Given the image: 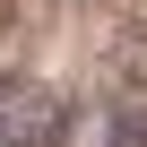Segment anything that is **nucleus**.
I'll return each instance as SVG.
<instances>
[{
  "instance_id": "nucleus-2",
  "label": "nucleus",
  "mask_w": 147,
  "mask_h": 147,
  "mask_svg": "<svg viewBox=\"0 0 147 147\" xmlns=\"http://www.w3.org/2000/svg\"><path fill=\"white\" fill-rule=\"evenodd\" d=\"M61 147H130V113L121 104H69Z\"/></svg>"
},
{
  "instance_id": "nucleus-3",
  "label": "nucleus",
  "mask_w": 147,
  "mask_h": 147,
  "mask_svg": "<svg viewBox=\"0 0 147 147\" xmlns=\"http://www.w3.org/2000/svg\"><path fill=\"white\" fill-rule=\"evenodd\" d=\"M113 78H121L130 95H147V26H130V35L113 43Z\"/></svg>"
},
{
  "instance_id": "nucleus-1",
  "label": "nucleus",
  "mask_w": 147,
  "mask_h": 147,
  "mask_svg": "<svg viewBox=\"0 0 147 147\" xmlns=\"http://www.w3.org/2000/svg\"><path fill=\"white\" fill-rule=\"evenodd\" d=\"M69 104L35 78H0V147H61Z\"/></svg>"
}]
</instances>
